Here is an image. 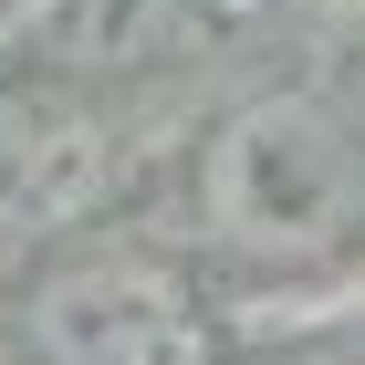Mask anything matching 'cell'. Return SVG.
Segmentation results:
<instances>
[{
    "label": "cell",
    "instance_id": "6da1fadb",
    "mask_svg": "<svg viewBox=\"0 0 365 365\" xmlns=\"http://www.w3.org/2000/svg\"><path fill=\"white\" fill-rule=\"evenodd\" d=\"M198 230L251 272H324L365 230V125L324 94H251L198 146Z\"/></svg>",
    "mask_w": 365,
    "mask_h": 365
},
{
    "label": "cell",
    "instance_id": "7a4b0ae2",
    "mask_svg": "<svg viewBox=\"0 0 365 365\" xmlns=\"http://www.w3.org/2000/svg\"><path fill=\"white\" fill-rule=\"evenodd\" d=\"M21 334L42 365H209V303L178 261L94 240L31 282Z\"/></svg>",
    "mask_w": 365,
    "mask_h": 365
},
{
    "label": "cell",
    "instance_id": "3957f363",
    "mask_svg": "<svg viewBox=\"0 0 365 365\" xmlns=\"http://www.w3.org/2000/svg\"><path fill=\"white\" fill-rule=\"evenodd\" d=\"M105 198V125L63 73H11L0 84V230L53 240Z\"/></svg>",
    "mask_w": 365,
    "mask_h": 365
},
{
    "label": "cell",
    "instance_id": "277c9868",
    "mask_svg": "<svg viewBox=\"0 0 365 365\" xmlns=\"http://www.w3.org/2000/svg\"><path fill=\"white\" fill-rule=\"evenodd\" d=\"M178 31V0H31V53L42 73H125V63H157Z\"/></svg>",
    "mask_w": 365,
    "mask_h": 365
},
{
    "label": "cell",
    "instance_id": "5b68a950",
    "mask_svg": "<svg viewBox=\"0 0 365 365\" xmlns=\"http://www.w3.org/2000/svg\"><path fill=\"white\" fill-rule=\"evenodd\" d=\"M251 365H365L355 344H292V355H251Z\"/></svg>",
    "mask_w": 365,
    "mask_h": 365
}]
</instances>
